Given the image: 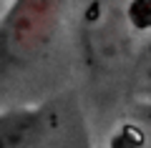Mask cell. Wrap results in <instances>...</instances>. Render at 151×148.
Returning <instances> with one entry per match:
<instances>
[{"label":"cell","instance_id":"obj_1","mask_svg":"<svg viewBox=\"0 0 151 148\" xmlns=\"http://www.w3.org/2000/svg\"><path fill=\"white\" fill-rule=\"evenodd\" d=\"M68 0H13L0 13V78L28 70L48 53Z\"/></svg>","mask_w":151,"mask_h":148},{"label":"cell","instance_id":"obj_2","mask_svg":"<svg viewBox=\"0 0 151 148\" xmlns=\"http://www.w3.org/2000/svg\"><path fill=\"white\" fill-rule=\"evenodd\" d=\"M58 101L10 106L0 111V148H43L65 136V118Z\"/></svg>","mask_w":151,"mask_h":148},{"label":"cell","instance_id":"obj_3","mask_svg":"<svg viewBox=\"0 0 151 148\" xmlns=\"http://www.w3.org/2000/svg\"><path fill=\"white\" fill-rule=\"evenodd\" d=\"M116 8H106L103 3H88L83 15V43L86 55L93 65H111L119 63L124 55V30H131L124 13L113 15Z\"/></svg>","mask_w":151,"mask_h":148},{"label":"cell","instance_id":"obj_4","mask_svg":"<svg viewBox=\"0 0 151 148\" xmlns=\"http://www.w3.org/2000/svg\"><path fill=\"white\" fill-rule=\"evenodd\" d=\"M108 146L116 148H151V98H136L126 118L113 131Z\"/></svg>","mask_w":151,"mask_h":148},{"label":"cell","instance_id":"obj_5","mask_svg":"<svg viewBox=\"0 0 151 148\" xmlns=\"http://www.w3.org/2000/svg\"><path fill=\"white\" fill-rule=\"evenodd\" d=\"M129 83L134 98H151V33H146V40L136 48L131 58Z\"/></svg>","mask_w":151,"mask_h":148},{"label":"cell","instance_id":"obj_6","mask_svg":"<svg viewBox=\"0 0 151 148\" xmlns=\"http://www.w3.org/2000/svg\"><path fill=\"white\" fill-rule=\"evenodd\" d=\"M124 18L134 33H151V0H131Z\"/></svg>","mask_w":151,"mask_h":148}]
</instances>
